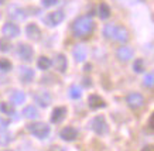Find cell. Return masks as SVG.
I'll return each instance as SVG.
<instances>
[{"mask_svg":"<svg viewBox=\"0 0 154 151\" xmlns=\"http://www.w3.org/2000/svg\"><path fill=\"white\" fill-rule=\"evenodd\" d=\"M94 26H95L94 21H92V19H91L89 16H82V17H79V19H76L75 20V23H74V26H72L75 37H78V38L88 37L89 34L92 33Z\"/></svg>","mask_w":154,"mask_h":151,"instance_id":"obj_1","label":"cell"},{"mask_svg":"<svg viewBox=\"0 0 154 151\" xmlns=\"http://www.w3.org/2000/svg\"><path fill=\"white\" fill-rule=\"evenodd\" d=\"M27 128L31 134H34V136L38 137V138H45V137L50 134V127H48V124L41 123V122L31 123V124L27 126Z\"/></svg>","mask_w":154,"mask_h":151,"instance_id":"obj_2","label":"cell"},{"mask_svg":"<svg viewBox=\"0 0 154 151\" xmlns=\"http://www.w3.org/2000/svg\"><path fill=\"white\" fill-rule=\"evenodd\" d=\"M91 127H92V130H94L96 134H99V136H103V134L107 133V123L103 116H96V117L92 120V123H91Z\"/></svg>","mask_w":154,"mask_h":151,"instance_id":"obj_3","label":"cell"},{"mask_svg":"<svg viewBox=\"0 0 154 151\" xmlns=\"http://www.w3.org/2000/svg\"><path fill=\"white\" fill-rule=\"evenodd\" d=\"M126 102H127V104H129L131 109H140L141 106L144 104V98H143L140 93L133 92V93H129Z\"/></svg>","mask_w":154,"mask_h":151,"instance_id":"obj_4","label":"cell"},{"mask_svg":"<svg viewBox=\"0 0 154 151\" xmlns=\"http://www.w3.org/2000/svg\"><path fill=\"white\" fill-rule=\"evenodd\" d=\"M64 20V13L62 11H54V13H50V14L45 17V23L50 27H55Z\"/></svg>","mask_w":154,"mask_h":151,"instance_id":"obj_5","label":"cell"},{"mask_svg":"<svg viewBox=\"0 0 154 151\" xmlns=\"http://www.w3.org/2000/svg\"><path fill=\"white\" fill-rule=\"evenodd\" d=\"M117 59L122 62H127L133 58V50L130 47H120L116 52Z\"/></svg>","mask_w":154,"mask_h":151,"instance_id":"obj_6","label":"cell"},{"mask_svg":"<svg viewBox=\"0 0 154 151\" xmlns=\"http://www.w3.org/2000/svg\"><path fill=\"white\" fill-rule=\"evenodd\" d=\"M3 34L6 35V38H14L20 34V29L13 23H6L3 26Z\"/></svg>","mask_w":154,"mask_h":151,"instance_id":"obj_7","label":"cell"},{"mask_svg":"<svg viewBox=\"0 0 154 151\" xmlns=\"http://www.w3.org/2000/svg\"><path fill=\"white\" fill-rule=\"evenodd\" d=\"M34 100L35 103L40 104L41 107H47L48 104L51 103V96L47 92H38V93L34 95Z\"/></svg>","mask_w":154,"mask_h":151,"instance_id":"obj_8","label":"cell"},{"mask_svg":"<svg viewBox=\"0 0 154 151\" xmlns=\"http://www.w3.org/2000/svg\"><path fill=\"white\" fill-rule=\"evenodd\" d=\"M113 40H116L119 43H126L127 40H129V31H127V29H125L123 26H116Z\"/></svg>","mask_w":154,"mask_h":151,"instance_id":"obj_9","label":"cell"},{"mask_svg":"<svg viewBox=\"0 0 154 151\" xmlns=\"http://www.w3.org/2000/svg\"><path fill=\"white\" fill-rule=\"evenodd\" d=\"M19 55L24 61H30L33 58V48L27 44H20L19 45Z\"/></svg>","mask_w":154,"mask_h":151,"instance_id":"obj_10","label":"cell"},{"mask_svg":"<svg viewBox=\"0 0 154 151\" xmlns=\"http://www.w3.org/2000/svg\"><path fill=\"white\" fill-rule=\"evenodd\" d=\"M60 136H61V138L65 140V141H72V140H75V138L78 137V131H76L74 127H65L61 130Z\"/></svg>","mask_w":154,"mask_h":151,"instance_id":"obj_11","label":"cell"},{"mask_svg":"<svg viewBox=\"0 0 154 151\" xmlns=\"http://www.w3.org/2000/svg\"><path fill=\"white\" fill-rule=\"evenodd\" d=\"M88 103H89V107L92 109H100L106 106V102L100 96H98V95H91L88 98Z\"/></svg>","mask_w":154,"mask_h":151,"instance_id":"obj_12","label":"cell"},{"mask_svg":"<svg viewBox=\"0 0 154 151\" xmlns=\"http://www.w3.org/2000/svg\"><path fill=\"white\" fill-rule=\"evenodd\" d=\"M34 78V71L31 68H27V66H21L20 68V79L23 80L24 83H30Z\"/></svg>","mask_w":154,"mask_h":151,"instance_id":"obj_13","label":"cell"},{"mask_svg":"<svg viewBox=\"0 0 154 151\" xmlns=\"http://www.w3.org/2000/svg\"><path fill=\"white\" fill-rule=\"evenodd\" d=\"M66 116V109L65 107H55L52 110L51 114V122L52 123H60L64 120V117Z\"/></svg>","mask_w":154,"mask_h":151,"instance_id":"obj_14","label":"cell"},{"mask_svg":"<svg viewBox=\"0 0 154 151\" xmlns=\"http://www.w3.org/2000/svg\"><path fill=\"white\" fill-rule=\"evenodd\" d=\"M26 33H27V35L31 40H38V38L41 37V30L38 29L37 24H28L27 29H26Z\"/></svg>","mask_w":154,"mask_h":151,"instance_id":"obj_15","label":"cell"},{"mask_svg":"<svg viewBox=\"0 0 154 151\" xmlns=\"http://www.w3.org/2000/svg\"><path fill=\"white\" fill-rule=\"evenodd\" d=\"M54 65H55L57 71L65 72V71H66V66H68L65 55H62V54H58V55L55 57V59H54Z\"/></svg>","mask_w":154,"mask_h":151,"instance_id":"obj_16","label":"cell"},{"mask_svg":"<svg viewBox=\"0 0 154 151\" xmlns=\"http://www.w3.org/2000/svg\"><path fill=\"white\" fill-rule=\"evenodd\" d=\"M72 55H74L76 62H84L85 59H86V50H85V47H82V45H78V47L74 48Z\"/></svg>","mask_w":154,"mask_h":151,"instance_id":"obj_17","label":"cell"},{"mask_svg":"<svg viewBox=\"0 0 154 151\" xmlns=\"http://www.w3.org/2000/svg\"><path fill=\"white\" fill-rule=\"evenodd\" d=\"M10 100L14 104H21L26 102V95L23 92H20V90H13L11 95H10Z\"/></svg>","mask_w":154,"mask_h":151,"instance_id":"obj_18","label":"cell"},{"mask_svg":"<svg viewBox=\"0 0 154 151\" xmlns=\"http://www.w3.org/2000/svg\"><path fill=\"white\" fill-rule=\"evenodd\" d=\"M23 116L27 119H37L38 117V110L34 106H26L23 110Z\"/></svg>","mask_w":154,"mask_h":151,"instance_id":"obj_19","label":"cell"},{"mask_svg":"<svg viewBox=\"0 0 154 151\" xmlns=\"http://www.w3.org/2000/svg\"><path fill=\"white\" fill-rule=\"evenodd\" d=\"M109 16H110V7L106 3H100V6H99V17L102 20H106L109 19Z\"/></svg>","mask_w":154,"mask_h":151,"instance_id":"obj_20","label":"cell"},{"mask_svg":"<svg viewBox=\"0 0 154 151\" xmlns=\"http://www.w3.org/2000/svg\"><path fill=\"white\" fill-rule=\"evenodd\" d=\"M115 30H116V26H113V24H107L105 26V29H103V35L109 40H113L115 37Z\"/></svg>","mask_w":154,"mask_h":151,"instance_id":"obj_21","label":"cell"},{"mask_svg":"<svg viewBox=\"0 0 154 151\" xmlns=\"http://www.w3.org/2000/svg\"><path fill=\"white\" fill-rule=\"evenodd\" d=\"M37 65H38V68H40V69L45 71V69H48V68L51 66V61H50L47 57H41L40 59H38Z\"/></svg>","mask_w":154,"mask_h":151,"instance_id":"obj_22","label":"cell"},{"mask_svg":"<svg viewBox=\"0 0 154 151\" xmlns=\"http://www.w3.org/2000/svg\"><path fill=\"white\" fill-rule=\"evenodd\" d=\"M133 69H134V72H137V74H141V72L146 69L144 61H143V59H136L134 65H133Z\"/></svg>","mask_w":154,"mask_h":151,"instance_id":"obj_23","label":"cell"},{"mask_svg":"<svg viewBox=\"0 0 154 151\" xmlns=\"http://www.w3.org/2000/svg\"><path fill=\"white\" fill-rule=\"evenodd\" d=\"M81 89L78 88V85H72L69 88V96L72 98V99H79L81 98Z\"/></svg>","mask_w":154,"mask_h":151,"instance_id":"obj_24","label":"cell"},{"mask_svg":"<svg viewBox=\"0 0 154 151\" xmlns=\"http://www.w3.org/2000/svg\"><path fill=\"white\" fill-rule=\"evenodd\" d=\"M11 48V44H10V40L9 38H2L0 40V51H3V52H7Z\"/></svg>","mask_w":154,"mask_h":151,"instance_id":"obj_25","label":"cell"},{"mask_svg":"<svg viewBox=\"0 0 154 151\" xmlns=\"http://www.w3.org/2000/svg\"><path fill=\"white\" fill-rule=\"evenodd\" d=\"M11 17L16 20H24L26 19V14H24V10L21 9H13L11 10Z\"/></svg>","mask_w":154,"mask_h":151,"instance_id":"obj_26","label":"cell"},{"mask_svg":"<svg viewBox=\"0 0 154 151\" xmlns=\"http://www.w3.org/2000/svg\"><path fill=\"white\" fill-rule=\"evenodd\" d=\"M0 110H2L3 113L9 114V116L10 114H14V107L9 103H0Z\"/></svg>","mask_w":154,"mask_h":151,"instance_id":"obj_27","label":"cell"},{"mask_svg":"<svg viewBox=\"0 0 154 151\" xmlns=\"http://www.w3.org/2000/svg\"><path fill=\"white\" fill-rule=\"evenodd\" d=\"M10 136L6 131H0V146H7L10 143Z\"/></svg>","mask_w":154,"mask_h":151,"instance_id":"obj_28","label":"cell"},{"mask_svg":"<svg viewBox=\"0 0 154 151\" xmlns=\"http://www.w3.org/2000/svg\"><path fill=\"white\" fill-rule=\"evenodd\" d=\"M11 69V64L6 58H0V71H9Z\"/></svg>","mask_w":154,"mask_h":151,"instance_id":"obj_29","label":"cell"},{"mask_svg":"<svg viewBox=\"0 0 154 151\" xmlns=\"http://www.w3.org/2000/svg\"><path fill=\"white\" fill-rule=\"evenodd\" d=\"M153 85H154L153 74H147V75L144 76V86H147V88H153Z\"/></svg>","mask_w":154,"mask_h":151,"instance_id":"obj_30","label":"cell"},{"mask_svg":"<svg viewBox=\"0 0 154 151\" xmlns=\"http://www.w3.org/2000/svg\"><path fill=\"white\" fill-rule=\"evenodd\" d=\"M57 2L58 0H42V6L44 7H51V6L57 5Z\"/></svg>","mask_w":154,"mask_h":151,"instance_id":"obj_31","label":"cell"},{"mask_svg":"<svg viewBox=\"0 0 154 151\" xmlns=\"http://www.w3.org/2000/svg\"><path fill=\"white\" fill-rule=\"evenodd\" d=\"M84 86H86V88H91V86H92V80L89 79V78H84Z\"/></svg>","mask_w":154,"mask_h":151,"instance_id":"obj_32","label":"cell"},{"mask_svg":"<svg viewBox=\"0 0 154 151\" xmlns=\"http://www.w3.org/2000/svg\"><path fill=\"white\" fill-rule=\"evenodd\" d=\"M141 151H154V150H153V147H151V146H147V147H144Z\"/></svg>","mask_w":154,"mask_h":151,"instance_id":"obj_33","label":"cell"},{"mask_svg":"<svg viewBox=\"0 0 154 151\" xmlns=\"http://www.w3.org/2000/svg\"><path fill=\"white\" fill-rule=\"evenodd\" d=\"M153 120H154V117H153V116H150V122H149L150 128H153Z\"/></svg>","mask_w":154,"mask_h":151,"instance_id":"obj_34","label":"cell"},{"mask_svg":"<svg viewBox=\"0 0 154 151\" xmlns=\"http://www.w3.org/2000/svg\"><path fill=\"white\" fill-rule=\"evenodd\" d=\"M91 68H92V66H91V65H85V71H89Z\"/></svg>","mask_w":154,"mask_h":151,"instance_id":"obj_35","label":"cell"},{"mask_svg":"<svg viewBox=\"0 0 154 151\" xmlns=\"http://www.w3.org/2000/svg\"><path fill=\"white\" fill-rule=\"evenodd\" d=\"M5 2H6V0H0V6L3 5V3H5Z\"/></svg>","mask_w":154,"mask_h":151,"instance_id":"obj_36","label":"cell"},{"mask_svg":"<svg viewBox=\"0 0 154 151\" xmlns=\"http://www.w3.org/2000/svg\"><path fill=\"white\" fill-rule=\"evenodd\" d=\"M51 151H58V148H51Z\"/></svg>","mask_w":154,"mask_h":151,"instance_id":"obj_37","label":"cell"},{"mask_svg":"<svg viewBox=\"0 0 154 151\" xmlns=\"http://www.w3.org/2000/svg\"><path fill=\"white\" fill-rule=\"evenodd\" d=\"M5 151H13V150H5Z\"/></svg>","mask_w":154,"mask_h":151,"instance_id":"obj_38","label":"cell"}]
</instances>
